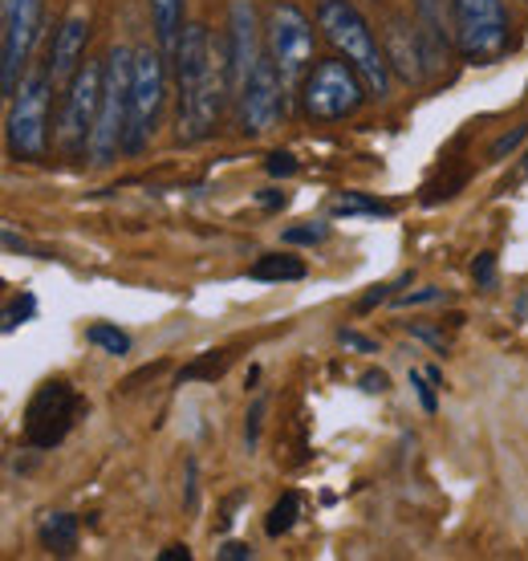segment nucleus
<instances>
[{"label":"nucleus","instance_id":"1","mask_svg":"<svg viewBox=\"0 0 528 561\" xmlns=\"http://www.w3.org/2000/svg\"><path fill=\"white\" fill-rule=\"evenodd\" d=\"M175 78H180V142L208 139L220 123L223 99L232 94L228 54H216L208 25H187L175 49Z\"/></svg>","mask_w":528,"mask_h":561},{"label":"nucleus","instance_id":"2","mask_svg":"<svg viewBox=\"0 0 528 561\" xmlns=\"http://www.w3.org/2000/svg\"><path fill=\"white\" fill-rule=\"evenodd\" d=\"M318 28L325 33V42L334 45L337 57H346L349 66L361 73L366 90L375 99L390 94V57L378 45L375 28L366 25V16L349 4V0H321L318 9Z\"/></svg>","mask_w":528,"mask_h":561},{"label":"nucleus","instance_id":"3","mask_svg":"<svg viewBox=\"0 0 528 561\" xmlns=\"http://www.w3.org/2000/svg\"><path fill=\"white\" fill-rule=\"evenodd\" d=\"M130 82H135V49L114 45L106 54V82H102V111L90 139V159L106 168L114 154L123 151L126 118H130Z\"/></svg>","mask_w":528,"mask_h":561},{"label":"nucleus","instance_id":"4","mask_svg":"<svg viewBox=\"0 0 528 561\" xmlns=\"http://www.w3.org/2000/svg\"><path fill=\"white\" fill-rule=\"evenodd\" d=\"M264 45H268V57H273L285 90L292 94L297 85L306 82L309 66H313V45H318L313 21L297 4H273L268 25H264Z\"/></svg>","mask_w":528,"mask_h":561},{"label":"nucleus","instance_id":"5","mask_svg":"<svg viewBox=\"0 0 528 561\" xmlns=\"http://www.w3.org/2000/svg\"><path fill=\"white\" fill-rule=\"evenodd\" d=\"M301 94H306V114L318 118V123H342L349 114L361 111L366 102V82L361 73L349 66L346 57H334V61H321L306 73L301 82Z\"/></svg>","mask_w":528,"mask_h":561},{"label":"nucleus","instance_id":"6","mask_svg":"<svg viewBox=\"0 0 528 561\" xmlns=\"http://www.w3.org/2000/svg\"><path fill=\"white\" fill-rule=\"evenodd\" d=\"M102 82H106V61H82L61 99V123H57V142L66 154L90 151L94 123L102 111Z\"/></svg>","mask_w":528,"mask_h":561},{"label":"nucleus","instance_id":"7","mask_svg":"<svg viewBox=\"0 0 528 561\" xmlns=\"http://www.w3.org/2000/svg\"><path fill=\"white\" fill-rule=\"evenodd\" d=\"M168 94V73H163V49H135V82H130V118H126L123 154H139L147 139L159 127Z\"/></svg>","mask_w":528,"mask_h":561},{"label":"nucleus","instance_id":"8","mask_svg":"<svg viewBox=\"0 0 528 561\" xmlns=\"http://www.w3.org/2000/svg\"><path fill=\"white\" fill-rule=\"evenodd\" d=\"M57 85L49 70L28 73L25 82L16 85L13 111H9V151L16 159H42L49 147V94Z\"/></svg>","mask_w":528,"mask_h":561},{"label":"nucleus","instance_id":"9","mask_svg":"<svg viewBox=\"0 0 528 561\" xmlns=\"http://www.w3.org/2000/svg\"><path fill=\"white\" fill-rule=\"evenodd\" d=\"M78 411H82V394L73 391V382L66 379L42 382L25 408V444L37 451L57 448L70 435Z\"/></svg>","mask_w":528,"mask_h":561},{"label":"nucleus","instance_id":"10","mask_svg":"<svg viewBox=\"0 0 528 561\" xmlns=\"http://www.w3.org/2000/svg\"><path fill=\"white\" fill-rule=\"evenodd\" d=\"M456 21V49L468 61H487L508 45V13L504 0H447Z\"/></svg>","mask_w":528,"mask_h":561},{"label":"nucleus","instance_id":"11","mask_svg":"<svg viewBox=\"0 0 528 561\" xmlns=\"http://www.w3.org/2000/svg\"><path fill=\"white\" fill-rule=\"evenodd\" d=\"M0 16H4V61H0V90L13 99L16 78L25 70L28 49L37 42V25H42V0H0Z\"/></svg>","mask_w":528,"mask_h":561},{"label":"nucleus","instance_id":"12","mask_svg":"<svg viewBox=\"0 0 528 561\" xmlns=\"http://www.w3.org/2000/svg\"><path fill=\"white\" fill-rule=\"evenodd\" d=\"M285 82H280L277 66H273V57L264 54L261 66L252 70L249 85H244V94H240V127L244 135H264V130L273 127L285 111Z\"/></svg>","mask_w":528,"mask_h":561},{"label":"nucleus","instance_id":"13","mask_svg":"<svg viewBox=\"0 0 528 561\" xmlns=\"http://www.w3.org/2000/svg\"><path fill=\"white\" fill-rule=\"evenodd\" d=\"M261 66L256 54V13H252L249 0L232 4V28H228V73H232V94H244L252 70Z\"/></svg>","mask_w":528,"mask_h":561},{"label":"nucleus","instance_id":"14","mask_svg":"<svg viewBox=\"0 0 528 561\" xmlns=\"http://www.w3.org/2000/svg\"><path fill=\"white\" fill-rule=\"evenodd\" d=\"M85 42H90V21L82 13H70L61 21L54 37V49H49V78H54L57 90H66L70 78L82 70V54H85Z\"/></svg>","mask_w":528,"mask_h":561},{"label":"nucleus","instance_id":"15","mask_svg":"<svg viewBox=\"0 0 528 561\" xmlns=\"http://www.w3.org/2000/svg\"><path fill=\"white\" fill-rule=\"evenodd\" d=\"M411 28L415 25H406L403 16L390 21V49H394V54H387V57H390V66H399V73H403L406 82H418V78H423V66H418V61L427 54H423V37L411 33Z\"/></svg>","mask_w":528,"mask_h":561},{"label":"nucleus","instance_id":"16","mask_svg":"<svg viewBox=\"0 0 528 561\" xmlns=\"http://www.w3.org/2000/svg\"><path fill=\"white\" fill-rule=\"evenodd\" d=\"M78 534H82V525H78L73 513H49L42 520V529H37V541H42L45 553L70 558L73 549H78Z\"/></svg>","mask_w":528,"mask_h":561},{"label":"nucleus","instance_id":"17","mask_svg":"<svg viewBox=\"0 0 528 561\" xmlns=\"http://www.w3.org/2000/svg\"><path fill=\"white\" fill-rule=\"evenodd\" d=\"M151 16H154V37H159V49L168 57H175L183 37V0H151Z\"/></svg>","mask_w":528,"mask_h":561},{"label":"nucleus","instance_id":"18","mask_svg":"<svg viewBox=\"0 0 528 561\" xmlns=\"http://www.w3.org/2000/svg\"><path fill=\"white\" fill-rule=\"evenodd\" d=\"M306 273H309L306 261L292 253H264V256H256V265L249 268L252 280H301Z\"/></svg>","mask_w":528,"mask_h":561},{"label":"nucleus","instance_id":"19","mask_svg":"<svg viewBox=\"0 0 528 561\" xmlns=\"http://www.w3.org/2000/svg\"><path fill=\"white\" fill-rule=\"evenodd\" d=\"M301 517V492H285L277 505L268 508V517H264V534L268 537H285L297 525Z\"/></svg>","mask_w":528,"mask_h":561},{"label":"nucleus","instance_id":"20","mask_svg":"<svg viewBox=\"0 0 528 561\" xmlns=\"http://www.w3.org/2000/svg\"><path fill=\"white\" fill-rule=\"evenodd\" d=\"M228 370V351H208V354H199L195 363H187L180 370V382H216Z\"/></svg>","mask_w":528,"mask_h":561},{"label":"nucleus","instance_id":"21","mask_svg":"<svg viewBox=\"0 0 528 561\" xmlns=\"http://www.w3.org/2000/svg\"><path fill=\"white\" fill-rule=\"evenodd\" d=\"M394 211V204H387V199H375V196H361V192H346V196H337L334 204V216H390Z\"/></svg>","mask_w":528,"mask_h":561},{"label":"nucleus","instance_id":"22","mask_svg":"<svg viewBox=\"0 0 528 561\" xmlns=\"http://www.w3.org/2000/svg\"><path fill=\"white\" fill-rule=\"evenodd\" d=\"M85 342H90V346H97L102 354H114V358L130 354V337H126L118 325H106V322L90 325V330H85Z\"/></svg>","mask_w":528,"mask_h":561},{"label":"nucleus","instance_id":"23","mask_svg":"<svg viewBox=\"0 0 528 561\" xmlns=\"http://www.w3.org/2000/svg\"><path fill=\"white\" fill-rule=\"evenodd\" d=\"M33 313H37V301H33V294L13 297V301H9V309H4V334H13L16 325H25Z\"/></svg>","mask_w":528,"mask_h":561},{"label":"nucleus","instance_id":"24","mask_svg":"<svg viewBox=\"0 0 528 561\" xmlns=\"http://www.w3.org/2000/svg\"><path fill=\"white\" fill-rule=\"evenodd\" d=\"M525 139H528V123H520V127H513V130H504L501 139L487 147V159H492V163H501L504 154H513Z\"/></svg>","mask_w":528,"mask_h":561},{"label":"nucleus","instance_id":"25","mask_svg":"<svg viewBox=\"0 0 528 561\" xmlns=\"http://www.w3.org/2000/svg\"><path fill=\"white\" fill-rule=\"evenodd\" d=\"M330 237V225H297V228H285V244H321V240Z\"/></svg>","mask_w":528,"mask_h":561},{"label":"nucleus","instance_id":"26","mask_svg":"<svg viewBox=\"0 0 528 561\" xmlns=\"http://www.w3.org/2000/svg\"><path fill=\"white\" fill-rule=\"evenodd\" d=\"M472 277H475V285H480V289H492V285H496V256L492 253H480L472 261Z\"/></svg>","mask_w":528,"mask_h":561},{"label":"nucleus","instance_id":"27","mask_svg":"<svg viewBox=\"0 0 528 561\" xmlns=\"http://www.w3.org/2000/svg\"><path fill=\"white\" fill-rule=\"evenodd\" d=\"M264 168H268V175H273V180H289V175H297V159H292L289 151H273Z\"/></svg>","mask_w":528,"mask_h":561},{"label":"nucleus","instance_id":"28","mask_svg":"<svg viewBox=\"0 0 528 561\" xmlns=\"http://www.w3.org/2000/svg\"><path fill=\"white\" fill-rule=\"evenodd\" d=\"M261 420H264V399H256L249 411V423H244V444H249V451L256 448V439H261Z\"/></svg>","mask_w":528,"mask_h":561},{"label":"nucleus","instance_id":"29","mask_svg":"<svg viewBox=\"0 0 528 561\" xmlns=\"http://www.w3.org/2000/svg\"><path fill=\"white\" fill-rule=\"evenodd\" d=\"M337 342H342V346H349V351H361V354H375L378 351L370 337L354 334V330H342V334H337Z\"/></svg>","mask_w":528,"mask_h":561},{"label":"nucleus","instance_id":"30","mask_svg":"<svg viewBox=\"0 0 528 561\" xmlns=\"http://www.w3.org/2000/svg\"><path fill=\"white\" fill-rule=\"evenodd\" d=\"M444 297V289H418V294H406V297H399V306H427V301H439Z\"/></svg>","mask_w":528,"mask_h":561},{"label":"nucleus","instance_id":"31","mask_svg":"<svg viewBox=\"0 0 528 561\" xmlns=\"http://www.w3.org/2000/svg\"><path fill=\"white\" fill-rule=\"evenodd\" d=\"M390 387V379L382 375V370H370V375H361V391H370V394H382Z\"/></svg>","mask_w":528,"mask_h":561},{"label":"nucleus","instance_id":"32","mask_svg":"<svg viewBox=\"0 0 528 561\" xmlns=\"http://www.w3.org/2000/svg\"><path fill=\"white\" fill-rule=\"evenodd\" d=\"M252 549L244 546V541H228V546L220 549V561H249Z\"/></svg>","mask_w":528,"mask_h":561},{"label":"nucleus","instance_id":"33","mask_svg":"<svg viewBox=\"0 0 528 561\" xmlns=\"http://www.w3.org/2000/svg\"><path fill=\"white\" fill-rule=\"evenodd\" d=\"M427 382H432V379H427ZM427 382H423V375H411V387H418V399H423V408L435 411V391L427 387Z\"/></svg>","mask_w":528,"mask_h":561},{"label":"nucleus","instance_id":"34","mask_svg":"<svg viewBox=\"0 0 528 561\" xmlns=\"http://www.w3.org/2000/svg\"><path fill=\"white\" fill-rule=\"evenodd\" d=\"M390 289H394V285H375V289H370V294H366V297L358 301V309H375L378 301H387Z\"/></svg>","mask_w":528,"mask_h":561},{"label":"nucleus","instance_id":"35","mask_svg":"<svg viewBox=\"0 0 528 561\" xmlns=\"http://www.w3.org/2000/svg\"><path fill=\"white\" fill-rule=\"evenodd\" d=\"M159 558H163V561H187V558H192V549H187V546H168Z\"/></svg>","mask_w":528,"mask_h":561},{"label":"nucleus","instance_id":"36","mask_svg":"<svg viewBox=\"0 0 528 561\" xmlns=\"http://www.w3.org/2000/svg\"><path fill=\"white\" fill-rule=\"evenodd\" d=\"M264 208H277V204H285V196H277V192H268V196H261Z\"/></svg>","mask_w":528,"mask_h":561}]
</instances>
